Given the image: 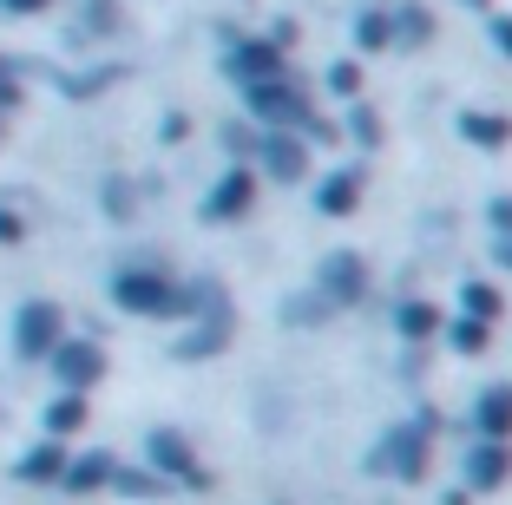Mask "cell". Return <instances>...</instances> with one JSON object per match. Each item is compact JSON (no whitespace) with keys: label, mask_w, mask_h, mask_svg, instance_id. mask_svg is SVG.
<instances>
[{"label":"cell","mask_w":512,"mask_h":505,"mask_svg":"<svg viewBox=\"0 0 512 505\" xmlns=\"http://www.w3.org/2000/svg\"><path fill=\"white\" fill-rule=\"evenodd\" d=\"M342 132L355 138V145H362V151H375V145H381V112H375V105H348Z\"/></svg>","instance_id":"cell-23"},{"label":"cell","mask_w":512,"mask_h":505,"mask_svg":"<svg viewBox=\"0 0 512 505\" xmlns=\"http://www.w3.org/2000/svg\"><path fill=\"white\" fill-rule=\"evenodd\" d=\"M60 342H66L60 302H20V315H14V355L20 361H46Z\"/></svg>","instance_id":"cell-6"},{"label":"cell","mask_w":512,"mask_h":505,"mask_svg":"<svg viewBox=\"0 0 512 505\" xmlns=\"http://www.w3.org/2000/svg\"><path fill=\"white\" fill-rule=\"evenodd\" d=\"M362 204V171H329L316 184V210L322 217H348V210Z\"/></svg>","instance_id":"cell-13"},{"label":"cell","mask_w":512,"mask_h":505,"mask_svg":"<svg viewBox=\"0 0 512 505\" xmlns=\"http://www.w3.org/2000/svg\"><path fill=\"white\" fill-rule=\"evenodd\" d=\"M256 145H263V138L243 132V125H230V132H224V151H230V158H256Z\"/></svg>","instance_id":"cell-26"},{"label":"cell","mask_w":512,"mask_h":505,"mask_svg":"<svg viewBox=\"0 0 512 505\" xmlns=\"http://www.w3.org/2000/svg\"><path fill=\"white\" fill-rule=\"evenodd\" d=\"M0 7H7V14H14V20H33V14H46L53 0H0Z\"/></svg>","instance_id":"cell-29"},{"label":"cell","mask_w":512,"mask_h":505,"mask_svg":"<svg viewBox=\"0 0 512 505\" xmlns=\"http://www.w3.org/2000/svg\"><path fill=\"white\" fill-rule=\"evenodd\" d=\"M256 178L309 184V178H316V151L302 145L296 132H263V145H256Z\"/></svg>","instance_id":"cell-7"},{"label":"cell","mask_w":512,"mask_h":505,"mask_svg":"<svg viewBox=\"0 0 512 505\" xmlns=\"http://www.w3.org/2000/svg\"><path fill=\"white\" fill-rule=\"evenodd\" d=\"M20 479H27V486H53V479H66V446L60 440H40L27 460H20Z\"/></svg>","instance_id":"cell-17"},{"label":"cell","mask_w":512,"mask_h":505,"mask_svg":"<svg viewBox=\"0 0 512 505\" xmlns=\"http://www.w3.org/2000/svg\"><path fill=\"white\" fill-rule=\"evenodd\" d=\"M486 33H493V46H499V53H512V14H499Z\"/></svg>","instance_id":"cell-31"},{"label":"cell","mask_w":512,"mask_h":505,"mask_svg":"<svg viewBox=\"0 0 512 505\" xmlns=\"http://www.w3.org/2000/svg\"><path fill=\"white\" fill-rule=\"evenodd\" d=\"M440 335H447V348H453V355H486V348H493V328H486V322H473V315H453V322L440 328Z\"/></svg>","instance_id":"cell-21"},{"label":"cell","mask_w":512,"mask_h":505,"mask_svg":"<svg viewBox=\"0 0 512 505\" xmlns=\"http://www.w3.org/2000/svg\"><path fill=\"white\" fill-rule=\"evenodd\" d=\"M434 433H440V414L394 420V427L375 440V453H368V473H381V479H401V486L427 479V460H434Z\"/></svg>","instance_id":"cell-1"},{"label":"cell","mask_w":512,"mask_h":505,"mask_svg":"<svg viewBox=\"0 0 512 505\" xmlns=\"http://www.w3.org/2000/svg\"><path fill=\"white\" fill-rule=\"evenodd\" d=\"M355 46H362V53H394V20L381 14V7L355 14Z\"/></svg>","instance_id":"cell-22"},{"label":"cell","mask_w":512,"mask_h":505,"mask_svg":"<svg viewBox=\"0 0 512 505\" xmlns=\"http://www.w3.org/2000/svg\"><path fill=\"white\" fill-rule=\"evenodd\" d=\"M256 184H263V178H256L250 164H230L224 178L211 184V197H204V223H237V217H250V210H256Z\"/></svg>","instance_id":"cell-10"},{"label":"cell","mask_w":512,"mask_h":505,"mask_svg":"<svg viewBox=\"0 0 512 505\" xmlns=\"http://www.w3.org/2000/svg\"><path fill=\"white\" fill-rule=\"evenodd\" d=\"M112 302L125 315H184V283H171L165 269H119Z\"/></svg>","instance_id":"cell-2"},{"label":"cell","mask_w":512,"mask_h":505,"mask_svg":"<svg viewBox=\"0 0 512 505\" xmlns=\"http://www.w3.org/2000/svg\"><path fill=\"white\" fill-rule=\"evenodd\" d=\"M46 361H53V381H60L66 394H86V387L106 381V348L92 342V335H66Z\"/></svg>","instance_id":"cell-8"},{"label":"cell","mask_w":512,"mask_h":505,"mask_svg":"<svg viewBox=\"0 0 512 505\" xmlns=\"http://www.w3.org/2000/svg\"><path fill=\"white\" fill-rule=\"evenodd\" d=\"M322 315H329V309H322V296H302V302H289V309H283V322H322Z\"/></svg>","instance_id":"cell-27"},{"label":"cell","mask_w":512,"mask_h":505,"mask_svg":"<svg viewBox=\"0 0 512 505\" xmlns=\"http://www.w3.org/2000/svg\"><path fill=\"white\" fill-rule=\"evenodd\" d=\"M486 223H493V237H506L512 230V197H493V204H486Z\"/></svg>","instance_id":"cell-28"},{"label":"cell","mask_w":512,"mask_h":505,"mask_svg":"<svg viewBox=\"0 0 512 505\" xmlns=\"http://www.w3.org/2000/svg\"><path fill=\"white\" fill-rule=\"evenodd\" d=\"M394 46H427L434 40V14H427L421 0H407V7H394Z\"/></svg>","instance_id":"cell-20"},{"label":"cell","mask_w":512,"mask_h":505,"mask_svg":"<svg viewBox=\"0 0 512 505\" xmlns=\"http://www.w3.org/2000/svg\"><path fill=\"white\" fill-rule=\"evenodd\" d=\"M493 263H499V269H512V230H506V237H493Z\"/></svg>","instance_id":"cell-32"},{"label":"cell","mask_w":512,"mask_h":505,"mask_svg":"<svg viewBox=\"0 0 512 505\" xmlns=\"http://www.w3.org/2000/svg\"><path fill=\"white\" fill-rule=\"evenodd\" d=\"M460 315L499 328V315H506V289H499V283H467V289H460Z\"/></svg>","instance_id":"cell-18"},{"label":"cell","mask_w":512,"mask_h":505,"mask_svg":"<svg viewBox=\"0 0 512 505\" xmlns=\"http://www.w3.org/2000/svg\"><path fill=\"white\" fill-rule=\"evenodd\" d=\"M243 99H250V112L270 125V132H302V125L316 119V99H309V86H302L296 73L270 79V86H256V92H243Z\"/></svg>","instance_id":"cell-3"},{"label":"cell","mask_w":512,"mask_h":505,"mask_svg":"<svg viewBox=\"0 0 512 505\" xmlns=\"http://www.w3.org/2000/svg\"><path fill=\"white\" fill-rule=\"evenodd\" d=\"M316 296H322V309H355V302L368 296V256L362 250H329L316 263Z\"/></svg>","instance_id":"cell-4"},{"label":"cell","mask_w":512,"mask_h":505,"mask_svg":"<svg viewBox=\"0 0 512 505\" xmlns=\"http://www.w3.org/2000/svg\"><path fill=\"white\" fill-rule=\"evenodd\" d=\"M473 433L480 440H512V387H480V401H473Z\"/></svg>","instance_id":"cell-12"},{"label":"cell","mask_w":512,"mask_h":505,"mask_svg":"<svg viewBox=\"0 0 512 505\" xmlns=\"http://www.w3.org/2000/svg\"><path fill=\"white\" fill-rule=\"evenodd\" d=\"M20 237H27V223H20L14 210H0V243H20Z\"/></svg>","instance_id":"cell-30"},{"label":"cell","mask_w":512,"mask_h":505,"mask_svg":"<svg viewBox=\"0 0 512 505\" xmlns=\"http://www.w3.org/2000/svg\"><path fill=\"white\" fill-rule=\"evenodd\" d=\"M112 486L132 492V499H165V479H158V473H132V466H119V473H112Z\"/></svg>","instance_id":"cell-25"},{"label":"cell","mask_w":512,"mask_h":505,"mask_svg":"<svg viewBox=\"0 0 512 505\" xmlns=\"http://www.w3.org/2000/svg\"><path fill=\"white\" fill-rule=\"evenodd\" d=\"M506 479H512V446L473 440L467 446V499H473V492H499Z\"/></svg>","instance_id":"cell-11"},{"label":"cell","mask_w":512,"mask_h":505,"mask_svg":"<svg viewBox=\"0 0 512 505\" xmlns=\"http://www.w3.org/2000/svg\"><path fill=\"white\" fill-rule=\"evenodd\" d=\"M460 138H467V145H480V151H506V145H512V125L499 119V112L467 105V112H460Z\"/></svg>","instance_id":"cell-14"},{"label":"cell","mask_w":512,"mask_h":505,"mask_svg":"<svg viewBox=\"0 0 512 505\" xmlns=\"http://www.w3.org/2000/svg\"><path fill=\"white\" fill-rule=\"evenodd\" d=\"M440 328H447V315H440L434 302H401V309H394V335H401V342H434Z\"/></svg>","instance_id":"cell-16"},{"label":"cell","mask_w":512,"mask_h":505,"mask_svg":"<svg viewBox=\"0 0 512 505\" xmlns=\"http://www.w3.org/2000/svg\"><path fill=\"white\" fill-rule=\"evenodd\" d=\"M322 86H329L335 99H362V66H355V60H335L329 73H322Z\"/></svg>","instance_id":"cell-24"},{"label":"cell","mask_w":512,"mask_h":505,"mask_svg":"<svg viewBox=\"0 0 512 505\" xmlns=\"http://www.w3.org/2000/svg\"><path fill=\"white\" fill-rule=\"evenodd\" d=\"M145 453H151V473L165 479V486H197V492L211 486V473L197 466V446L184 440L178 427H158V433L145 440Z\"/></svg>","instance_id":"cell-5"},{"label":"cell","mask_w":512,"mask_h":505,"mask_svg":"<svg viewBox=\"0 0 512 505\" xmlns=\"http://www.w3.org/2000/svg\"><path fill=\"white\" fill-rule=\"evenodd\" d=\"M73 433H86V394H60V401L46 407V440H73Z\"/></svg>","instance_id":"cell-19"},{"label":"cell","mask_w":512,"mask_h":505,"mask_svg":"<svg viewBox=\"0 0 512 505\" xmlns=\"http://www.w3.org/2000/svg\"><path fill=\"white\" fill-rule=\"evenodd\" d=\"M112 473H119V460H112V453H79V460H66V479H60V486L66 492H99V486H112Z\"/></svg>","instance_id":"cell-15"},{"label":"cell","mask_w":512,"mask_h":505,"mask_svg":"<svg viewBox=\"0 0 512 505\" xmlns=\"http://www.w3.org/2000/svg\"><path fill=\"white\" fill-rule=\"evenodd\" d=\"M224 73L237 79L243 92H256V86H270V79H289V60L270 40H230L224 46Z\"/></svg>","instance_id":"cell-9"}]
</instances>
